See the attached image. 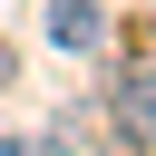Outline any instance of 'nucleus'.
Instances as JSON below:
<instances>
[{
    "mask_svg": "<svg viewBox=\"0 0 156 156\" xmlns=\"http://www.w3.org/2000/svg\"><path fill=\"white\" fill-rule=\"evenodd\" d=\"M117 136L127 146H156V58L117 68Z\"/></svg>",
    "mask_w": 156,
    "mask_h": 156,
    "instance_id": "1",
    "label": "nucleus"
},
{
    "mask_svg": "<svg viewBox=\"0 0 156 156\" xmlns=\"http://www.w3.org/2000/svg\"><path fill=\"white\" fill-rule=\"evenodd\" d=\"M49 39H58L68 58H88V49L107 39V10H98V0H49Z\"/></svg>",
    "mask_w": 156,
    "mask_h": 156,
    "instance_id": "2",
    "label": "nucleus"
},
{
    "mask_svg": "<svg viewBox=\"0 0 156 156\" xmlns=\"http://www.w3.org/2000/svg\"><path fill=\"white\" fill-rule=\"evenodd\" d=\"M0 156H49V146H39V136H0Z\"/></svg>",
    "mask_w": 156,
    "mask_h": 156,
    "instance_id": "3",
    "label": "nucleus"
},
{
    "mask_svg": "<svg viewBox=\"0 0 156 156\" xmlns=\"http://www.w3.org/2000/svg\"><path fill=\"white\" fill-rule=\"evenodd\" d=\"M10 78H20V49H10V39H0V88H10Z\"/></svg>",
    "mask_w": 156,
    "mask_h": 156,
    "instance_id": "4",
    "label": "nucleus"
}]
</instances>
